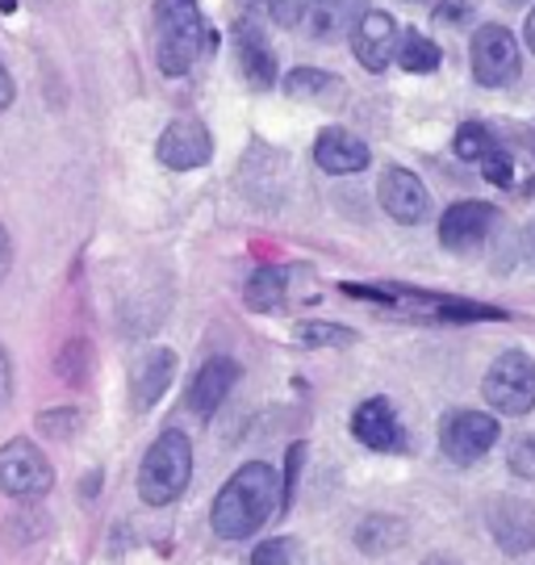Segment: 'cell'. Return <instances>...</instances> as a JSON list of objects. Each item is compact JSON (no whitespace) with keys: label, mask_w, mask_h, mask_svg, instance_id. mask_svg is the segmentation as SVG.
<instances>
[{"label":"cell","mask_w":535,"mask_h":565,"mask_svg":"<svg viewBox=\"0 0 535 565\" xmlns=\"http://www.w3.org/2000/svg\"><path fill=\"white\" fill-rule=\"evenodd\" d=\"M280 511V478L268 461L238 465L214 499L210 524L222 541H247Z\"/></svg>","instance_id":"cell-1"},{"label":"cell","mask_w":535,"mask_h":565,"mask_svg":"<svg viewBox=\"0 0 535 565\" xmlns=\"http://www.w3.org/2000/svg\"><path fill=\"white\" fill-rule=\"evenodd\" d=\"M205 18L197 0H156V63L163 76H189L205 51Z\"/></svg>","instance_id":"cell-2"},{"label":"cell","mask_w":535,"mask_h":565,"mask_svg":"<svg viewBox=\"0 0 535 565\" xmlns=\"http://www.w3.org/2000/svg\"><path fill=\"white\" fill-rule=\"evenodd\" d=\"M189 478H193V440L180 427H168L139 465V499L147 507L176 503L189 490Z\"/></svg>","instance_id":"cell-3"},{"label":"cell","mask_w":535,"mask_h":565,"mask_svg":"<svg viewBox=\"0 0 535 565\" xmlns=\"http://www.w3.org/2000/svg\"><path fill=\"white\" fill-rule=\"evenodd\" d=\"M481 394H485V403L494 406L497 415H527L535 411V361L527 352H502L490 369H485V377H481Z\"/></svg>","instance_id":"cell-4"},{"label":"cell","mask_w":535,"mask_h":565,"mask_svg":"<svg viewBox=\"0 0 535 565\" xmlns=\"http://www.w3.org/2000/svg\"><path fill=\"white\" fill-rule=\"evenodd\" d=\"M51 486H55V469L34 440L18 436V440L0 445V494H9L18 503H34L42 494H51Z\"/></svg>","instance_id":"cell-5"},{"label":"cell","mask_w":535,"mask_h":565,"mask_svg":"<svg viewBox=\"0 0 535 565\" xmlns=\"http://www.w3.org/2000/svg\"><path fill=\"white\" fill-rule=\"evenodd\" d=\"M497 445V419L485 411H448L439 424V448L457 465L481 461Z\"/></svg>","instance_id":"cell-6"},{"label":"cell","mask_w":535,"mask_h":565,"mask_svg":"<svg viewBox=\"0 0 535 565\" xmlns=\"http://www.w3.org/2000/svg\"><path fill=\"white\" fill-rule=\"evenodd\" d=\"M473 81L481 88H506L518 81V42L506 25H481L473 34Z\"/></svg>","instance_id":"cell-7"},{"label":"cell","mask_w":535,"mask_h":565,"mask_svg":"<svg viewBox=\"0 0 535 565\" xmlns=\"http://www.w3.org/2000/svg\"><path fill=\"white\" fill-rule=\"evenodd\" d=\"M156 156L172 172H193V168H205V163L214 160V139H210L205 121L176 118L163 126V135L156 142Z\"/></svg>","instance_id":"cell-8"},{"label":"cell","mask_w":535,"mask_h":565,"mask_svg":"<svg viewBox=\"0 0 535 565\" xmlns=\"http://www.w3.org/2000/svg\"><path fill=\"white\" fill-rule=\"evenodd\" d=\"M377 202L381 210L402 226H418L431 214V198H427V184L418 181L410 168L389 163L377 181Z\"/></svg>","instance_id":"cell-9"},{"label":"cell","mask_w":535,"mask_h":565,"mask_svg":"<svg viewBox=\"0 0 535 565\" xmlns=\"http://www.w3.org/2000/svg\"><path fill=\"white\" fill-rule=\"evenodd\" d=\"M490 541L511 557H523L535 548V507L523 499H494L485 507Z\"/></svg>","instance_id":"cell-10"},{"label":"cell","mask_w":535,"mask_h":565,"mask_svg":"<svg viewBox=\"0 0 535 565\" xmlns=\"http://www.w3.org/2000/svg\"><path fill=\"white\" fill-rule=\"evenodd\" d=\"M497 226V210L490 202H457L443 210L439 218V243L448 252H473L490 239V231Z\"/></svg>","instance_id":"cell-11"},{"label":"cell","mask_w":535,"mask_h":565,"mask_svg":"<svg viewBox=\"0 0 535 565\" xmlns=\"http://www.w3.org/2000/svg\"><path fill=\"white\" fill-rule=\"evenodd\" d=\"M368 13V0H306V39L310 42H339L356 30V21Z\"/></svg>","instance_id":"cell-12"},{"label":"cell","mask_w":535,"mask_h":565,"mask_svg":"<svg viewBox=\"0 0 535 565\" xmlns=\"http://www.w3.org/2000/svg\"><path fill=\"white\" fill-rule=\"evenodd\" d=\"M352 51H356L360 67L385 72L397 51V21L389 13H381V9H368L356 21V30H352Z\"/></svg>","instance_id":"cell-13"},{"label":"cell","mask_w":535,"mask_h":565,"mask_svg":"<svg viewBox=\"0 0 535 565\" xmlns=\"http://www.w3.org/2000/svg\"><path fill=\"white\" fill-rule=\"evenodd\" d=\"M352 436L364 448H373V452H397L406 445V431L397 424L389 398H364L356 406V415H352Z\"/></svg>","instance_id":"cell-14"},{"label":"cell","mask_w":535,"mask_h":565,"mask_svg":"<svg viewBox=\"0 0 535 565\" xmlns=\"http://www.w3.org/2000/svg\"><path fill=\"white\" fill-rule=\"evenodd\" d=\"M238 373H243V369H238V361H231V356H214V361L201 364L197 373H193V382H189V411L201 415V419H210V415L226 403V394L235 390Z\"/></svg>","instance_id":"cell-15"},{"label":"cell","mask_w":535,"mask_h":565,"mask_svg":"<svg viewBox=\"0 0 535 565\" xmlns=\"http://www.w3.org/2000/svg\"><path fill=\"white\" fill-rule=\"evenodd\" d=\"M235 55L252 88H272V84H277V55H272L264 30H259L252 18L235 21Z\"/></svg>","instance_id":"cell-16"},{"label":"cell","mask_w":535,"mask_h":565,"mask_svg":"<svg viewBox=\"0 0 535 565\" xmlns=\"http://www.w3.org/2000/svg\"><path fill=\"white\" fill-rule=\"evenodd\" d=\"M373 160V151H368V142L356 139L352 130H322L314 142V163L322 172H331V177H352V172H364Z\"/></svg>","instance_id":"cell-17"},{"label":"cell","mask_w":535,"mask_h":565,"mask_svg":"<svg viewBox=\"0 0 535 565\" xmlns=\"http://www.w3.org/2000/svg\"><path fill=\"white\" fill-rule=\"evenodd\" d=\"M172 377H176V352L172 348H151L130 373V403H135V411H151L168 394Z\"/></svg>","instance_id":"cell-18"},{"label":"cell","mask_w":535,"mask_h":565,"mask_svg":"<svg viewBox=\"0 0 535 565\" xmlns=\"http://www.w3.org/2000/svg\"><path fill=\"white\" fill-rule=\"evenodd\" d=\"M285 289H289V268L264 264L243 285V302H247V310H256V315H268V310L285 306Z\"/></svg>","instance_id":"cell-19"},{"label":"cell","mask_w":535,"mask_h":565,"mask_svg":"<svg viewBox=\"0 0 535 565\" xmlns=\"http://www.w3.org/2000/svg\"><path fill=\"white\" fill-rule=\"evenodd\" d=\"M406 524L397 520V515H385V511H377V515H368V520H360L356 527V548L360 553H368V557H389L394 548L406 545Z\"/></svg>","instance_id":"cell-20"},{"label":"cell","mask_w":535,"mask_h":565,"mask_svg":"<svg viewBox=\"0 0 535 565\" xmlns=\"http://www.w3.org/2000/svg\"><path fill=\"white\" fill-rule=\"evenodd\" d=\"M394 60L402 63V72H410V76H431V72H439V63H443V51H439L427 34L406 30V34H397Z\"/></svg>","instance_id":"cell-21"},{"label":"cell","mask_w":535,"mask_h":565,"mask_svg":"<svg viewBox=\"0 0 535 565\" xmlns=\"http://www.w3.org/2000/svg\"><path fill=\"white\" fill-rule=\"evenodd\" d=\"M285 93L301 97V102H331V97H343V81L322 67H298L285 76Z\"/></svg>","instance_id":"cell-22"},{"label":"cell","mask_w":535,"mask_h":565,"mask_svg":"<svg viewBox=\"0 0 535 565\" xmlns=\"http://www.w3.org/2000/svg\"><path fill=\"white\" fill-rule=\"evenodd\" d=\"M502 142H497V135L490 130V126H481V121H464L457 130V156L469 163H481L490 151H497Z\"/></svg>","instance_id":"cell-23"},{"label":"cell","mask_w":535,"mask_h":565,"mask_svg":"<svg viewBox=\"0 0 535 565\" xmlns=\"http://www.w3.org/2000/svg\"><path fill=\"white\" fill-rule=\"evenodd\" d=\"M298 343H306V348H347V343H356V331L339 323H301Z\"/></svg>","instance_id":"cell-24"},{"label":"cell","mask_w":535,"mask_h":565,"mask_svg":"<svg viewBox=\"0 0 535 565\" xmlns=\"http://www.w3.org/2000/svg\"><path fill=\"white\" fill-rule=\"evenodd\" d=\"M88 356H93V348L84 340H72L67 348L60 352V361H55V369H60V377L67 385H84V377H88Z\"/></svg>","instance_id":"cell-25"},{"label":"cell","mask_w":535,"mask_h":565,"mask_svg":"<svg viewBox=\"0 0 535 565\" xmlns=\"http://www.w3.org/2000/svg\"><path fill=\"white\" fill-rule=\"evenodd\" d=\"M477 168H481V177L494 184V189H506V184H515V160H511V151H506V147L490 151V156L477 163Z\"/></svg>","instance_id":"cell-26"},{"label":"cell","mask_w":535,"mask_h":565,"mask_svg":"<svg viewBox=\"0 0 535 565\" xmlns=\"http://www.w3.org/2000/svg\"><path fill=\"white\" fill-rule=\"evenodd\" d=\"M301 465H306V445H289L285 452V482H280V511L293 507V494H298V478H301Z\"/></svg>","instance_id":"cell-27"},{"label":"cell","mask_w":535,"mask_h":565,"mask_svg":"<svg viewBox=\"0 0 535 565\" xmlns=\"http://www.w3.org/2000/svg\"><path fill=\"white\" fill-rule=\"evenodd\" d=\"M511 473L515 478H523V482H535V431H527V436H518L515 445H511Z\"/></svg>","instance_id":"cell-28"},{"label":"cell","mask_w":535,"mask_h":565,"mask_svg":"<svg viewBox=\"0 0 535 565\" xmlns=\"http://www.w3.org/2000/svg\"><path fill=\"white\" fill-rule=\"evenodd\" d=\"M76 424H79L76 406H60V411H42L39 415V427L46 431V436H55V440H67Z\"/></svg>","instance_id":"cell-29"},{"label":"cell","mask_w":535,"mask_h":565,"mask_svg":"<svg viewBox=\"0 0 535 565\" xmlns=\"http://www.w3.org/2000/svg\"><path fill=\"white\" fill-rule=\"evenodd\" d=\"M293 553H298V545L289 536H277V541H264L252 553V565H293Z\"/></svg>","instance_id":"cell-30"},{"label":"cell","mask_w":535,"mask_h":565,"mask_svg":"<svg viewBox=\"0 0 535 565\" xmlns=\"http://www.w3.org/2000/svg\"><path fill=\"white\" fill-rule=\"evenodd\" d=\"M477 4L481 0H443V4H436V18L443 25H469L477 18Z\"/></svg>","instance_id":"cell-31"},{"label":"cell","mask_w":535,"mask_h":565,"mask_svg":"<svg viewBox=\"0 0 535 565\" xmlns=\"http://www.w3.org/2000/svg\"><path fill=\"white\" fill-rule=\"evenodd\" d=\"M301 13H306V0H268V18L277 21L280 30L301 25Z\"/></svg>","instance_id":"cell-32"},{"label":"cell","mask_w":535,"mask_h":565,"mask_svg":"<svg viewBox=\"0 0 535 565\" xmlns=\"http://www.w3.org/2000/svg\"><path fill=\"white\" fill-rule=\"evenodd\" d=\"M9 394H13V361H9V352L0 348V406L9 403Z\"/></svg>","instance_id":"cell-33"},{"label":"cell","mask_w":535,"mask_h":565,"mask_svg":"<svg viewBox=\"0 0 535 565\" xmlns=\"http://www.w3.org/2000/svg\"><path fill=\"white\" fill-rule=\"evenodd\" d=\"M13 102H18V84H13V76H9V67L0 63V114H4Z\"/></svg>","instance_id":"cell-34"},{"label":"cell","mask_w":535,"mask_h":565,"mask_svg":"<svg viewBox=\"0 0 535 565\" xmlns=\"http://www.w3.org/2000/svg\"><path fill=\"white\" fill-rule=\"evenodd\" d=\"M9 268H13V239H9V231L0 223V281L9 277Z\"/></svg>","instance_id":"cell-35"},{"label":"cell","mask_w":535,"mask_h":565,"mask_svg":"<svg viewBox=\"0 0 535 565\" xmlns=\"http://www.w3.org/2000/svg\"><path fill=\"white\" fill-rule=\"evenodd\" d=\"M523 252H527V260L535 264V223L523 231Z\"/></svg>","instance_id":"cell-36"},{"label":"cell","mask_w":535,"mask_h":565,"mask_svg":"<svg viewBox=\"0 0 535 565\" xmlns=\"http://www.w3.org/2000/svg\"><path fill=\"white\" fill-rule=\"evenodd\" d=\"M523 39H527V51L535 55V9L527 13V25H523Z\"/></svg>","instance_id":"cell-37"},{"label":"cell","mask_w":535,"mask_h":565,"mask_svg":"<svg viewBox=\"0 0 535 565\" xmlns=\"http://www.w3.org/2000/svg\"><path fill=\"white\" fill-rule=\"evenodd\" d=\"M422 565H460V562H457V557H448V553H431Z\"/></svg>","instance_id":"cell-38"},{"label":"cell","mask_w":535,"mask_h":565,"mask_svg":"<svg viewBox=\"0 0 535 565\" xmlns=\"http://www.w3.org/2000/svg\"><path fill=\"white\" fill-rule=\"evenodd\" d=\"M0 13H18V0H0Z\"/></svg>","instance_id":"cell-39"},{"label":"cell","mask_w":535,"mask_h":565,"mask_svg":"<svg viewBox=\"0 0 535 565\" xmlns=\"http://www.w3.org/2000/svg\"><path fill=\"white\" fill-rule=\"evenodd\" d=\"M502 4H515L518 9V4H532V0H502Z\"/></svg>","instance_id":"cell-40"},{"label":"cell","mask_w":535,"mask_h":565,"mask_svg":"<svg viewBox=\"0 0 535 565\" xmlns=\"http://www.w3.org/2000/svg\"><path fill=\"white\" fill-rule=\"evenodd\" d=\"M410 4H422V0H410Z\"/></svg>","instance_id":"cell-41"}]
</instances>
